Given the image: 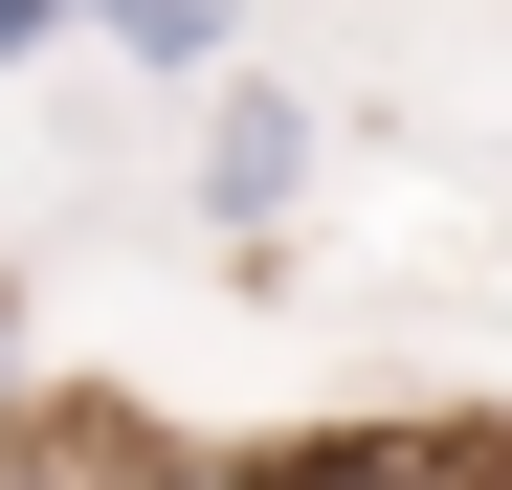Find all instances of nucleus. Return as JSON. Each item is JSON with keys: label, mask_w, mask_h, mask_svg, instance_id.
<instances>
[{"label": "nucleus", "mask_w": 512, "mask_h": 490, "mask_svg": "<svg viewBox=\"0 0 512 490\" xmlns=\"http://www.w3.org/2000/svg\"><path fill=\"white\" fill-rule=\"evenodd\" d=\"M268 490H512V424H312Z\"/></svg>", "instance_id": "f03ea898"}, {"label": "nucleus", "mask_w": 512, "mask_h": 490, "mask_svg": "<svg viewBox=\"0 0 512 490\" xmlns=\"http://www.w3.org/2000/svg\"><path fill=\"white\" fill-rule=\"evenodd\" d=\"M45 45H134V67H179V90H223V0H0V67H45Z\"/></svg>", "instance_id": "7ed1b4c3"}, {"label": "nucleus", "mask_w": 512, "mask_h": 490, "mask_svg": "<svg viewBox=\"0 0 512 490\" xmlns=\"http://www.w3.org/2000/svg\"><path fill=\"white\" fill-rule=\"evenodd\" d=\"M290 201H312V112L268 90V67H223V90H201V223H223V268H268Z\"/></svg>", "instance_id": "f257e3e1"}, {"label": "nucleus", "mask_w": 512, "mask_h": 490, "mask_svg": "<svg viewBox=\"0 0 512 490\" xmlns=\"http://www.w3.org/2000/svg\"><path fill=\"white\" fill-rule=\"evenodd\" d=\"M23 379H45V357H23V268H0V446H23V424H45V401H23Z\"/></svg>", "instance_id": "20e7f679"}]
</instances>
